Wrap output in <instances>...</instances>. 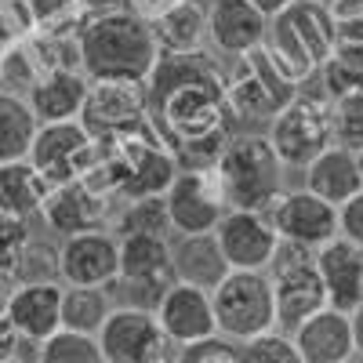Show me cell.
<instances>
[{
  "label": "cell",
  "mask_w": 363,
  "mask_h": 363,
  "mask_svg": "<svg viewBox=\"0 0 363 363\" xmlns=\"http://www.w3.org/2000/svg\"><path fill=\"white\" fill-rule=\"evenodd\" d=\"M149 91V128L178 157V167L215 164L229 142L236 120L225 102L222 62L203 51L160 55L145 80Z\"/></svg>",
  "instance_id": "1"
},
{
  "label": "cell",
  "mask_w": 363,
  "mask_h": 363,
  "mask_svg": "<svg viewBox=\"0 0 363 363\" xmlns=\"http://www.w3.org/2000/svg\"><path fill=\"white\" fill-rule=\"evenodd\" d=\"M77 51L87 80H149L160 58L153 22L135 8L84 18L77 29Z\"/></svg>",
  "instance_id": "2"
},
{
  "label": "cell",
  "mask_w": 363,
  "mask_h": 363,
  "mask_svg": "<svg viewBox=\"0 0 363 363\" xmlns=\"http://www.w3.org/2000/svg\"><path fill=\"white\" fill-rule=\"evenodd\" d=\"M211 167L218 174L229 207L269 211L287 189V167L265 138V131H233Z\"/></svg>",
  "instance_id": "3"
},
{
  "label": "cell",
  "mask_w": 363,
  "mask_h": 363,
  "mask_svg": "<svg viewBox=\"0 0 363 363\" xmlns=\"http://www.w3.org/2000/svg\"><path fill=\"white\" fill-rule=\"evenodd\" d=\"M265 55L277 62L298 87L309 84L323 58L335 51V26H330L323 0H291V4L269 18Z\"/></svg>",
  "instance_id": "4"
},
{
  "label": "cell",
  "mask_w": 363,
  "mask_h": 363,
  "mask_svg": "<svg viewBox=\"0 0 363 363\" xmlns=\"http://www.w3.org/2000/svg\"><path fill=\"white\" fill-rule=\"evenodd\" d=\"M222 84L236 128H265L298 91V84L272 62L262 44L244 55H233L222 66Z\"/></svg>",
  "instance_id": "5"
},
{
  "label": "cell",
  "mask_w": 363,
  "mask_h": 363,
  "mask_svg": "<svg viewBox=\"0 0 363 363\" xmlns=\"http://www.w3.org/2000/svg\"><path fill=\"white\" fill-rule=\"evenodd\" d=\"M265 138L272 142L287 171H301L320 149H327L335 142V113H330V99L323 95V87L301 84L265 124Z\"/></svg>",
  "instance_id": "6"
},
{
  "label": "cell",
  "mask_w": 363,
  "mask_h": 363,
  "mask_svg": "<svg viewBox=\"0 0 363 363\" xmlns=\"http://www.w3.org/2000/svg\"><path fill=\"white\" fill-rule=\"evenodd\" d=\"M116 258V280L109 284L113 301L157 309L160 294L174 284L171 269V236L160 233H124Z\"/></svg>",
  "instance_id": "7"
},
{
  "label": "cell",
  "mask_w": 363,
  "mask_h": 363,
  "mask_svg": "<svg viewBox=\"0 0 363 363\" xmlns=\"http://www.w3.org/2000/svg\"><path fill=\"white\" fill-rule=\"evenodd\" d=\"M211 306H215L218 330L236 342L277 327V294H272L269 269H229L211 291Z\"/></svg>",
  "instance_id": "8"
},
{
  "label": "cell",
  "mask_w": 363,
  "mask_h": 363,
  "mask_svg": "<svg viewBox=\"0 0 363 363\" xmlns=\"http://www.w3.org/2000/svg\"><path fill=\"white\" fill-rule=\"evenodd\" d=\"M265 269L272 280V294H277V327L280 330H294L306 316H313L316 309L327 306V291L316 272V262H313V247L280 240Z\"/></svg>",
  "instance_id": "9"
},
{
  "label": "cell",
  "mask_w": 363,
  "mask_h": 363,
  "mask_svg": "<svg viewBox=\"0 0 363 363\" xmlns=\"http://www.w3.org/2000/svg\"><path fill=\"white\" fill-rule=\"evenodd\" d=\"M77 120L95 142H113L145 128L149 124L145 80H91Z\"/></svg>",
  "instance_id": "10"
},
{
  "label": "cell",
  "mask_w": 363,
  "mask_h": 363,
  "mask_svg": "<svg viewBox=\"0 0 363 363\" xmlns=\"http://www.w3.org/2000/svg\"><path fill=\"white\" fill-rule=\"evenodd\" d=\"M102 363H167L174 359V342L164 335V327L153 309L124 306L116 301L106 323L99 327Z\"/></svg>",
  "instance_id": "11"
},
{
  "label": "cell",
  "mask_w": 363,
  "mask_h": 363,
  "mask_svg": "<svg viewBox=\"0 0 363 363\" xmlns=\"http://www.w3.org/2000/svg\"><path fill=\"white\" fill-rule=\"evenodd\" d=\"M164 203H167L171 233H211L229 207L211 164L178 167L171 186L164 189Z\"/></svg>",
  "instance_id": "12"
},
{
  "label": "cell",
  "mask_w": 363,
  "mask_h": 363,
  "mask_svg": "<svg viewBox=\"0 0 363 363\" xmlns=\"http://www.w3.org/2000/svg\"><path fill=\"white\" fill-rule=\"evenodd\" d=\"M29 160L33 167L58 186V182L84 178L99 160V142L87 135L80 120H48L37 124L33 145H29Z\"/></svg>",
  "instance_id": "13"
},
{
  "label": "cell",
  "mask_w": 363,
  "mask_h": 363,
  "mask_svg": "<svg viewBox=\"0 0 363 363\" xmlns=\"http://www.w3.org/2000/svg\"><path fill=\"white\" fill-rule=\"evenodd\" d=\"M116 196H109L106 189H99L91 178H73V182H58L51 186L37 207V215L44 218V225L51 233H80V229H102L109 225L113 211H116Z\"/></svg>",
  "instance_id": "14"
},
{
  "label": "cell",
  "mask_w": 363,
  "mask_h": 363,
  "mask_svg": "<svg viewBox=\"0 0 363 363\" xmlns=\"http://www.w3.org/2000/svg\"><path fill=\"white\" fill-rule=\"evenodd\" d=\"M269 222L280 233V240H291V244L316 251L330 236H338V207L306 186L284 189L277 196V203L269 207Z\"/></svg>",
  "instance_id": "15"
},
{
  "label": "cell",
  "mask_w": 363,
  "mask_h": 363,
  "mask_svg": "<svg viewBox=\"0 0 363 363\" xmlns=\"http://www.w3.org/2000/svg\"><path fill=\"white\" fill-rule=\"evenodd\" d=\"M211 233H215L229 269H265L280 244V233L272 229L269 211L247 207H225V215Z\"/></svg>",
  "instance_id": "16"
},
{
  "label": "cell",
  "mask_w": 363,
  "mask_h": 363,
  "mask_svg": "<svg viewBox=\"0 0 363 363\" xmlns=\"http://www.w3.org/2000/svg\"><path fill=\"white\" fill-rule=\"evenodd\" d=\"M116 258H120V240L109 225L69 233L58 244V280L109 287L116 280Z\"/></svg>",
  "instance_id": "17"
},
{
  "label": "cell",
  "mask_w": 363,
  "mask_h": 363,
  "mask_svg": "<svg viewBox=\"0 0 363 363\" xmlns=\"http://www.w3.org/2000/svg\"><path fill=\"white\" fill-rule=\"evenodd\" d=\"M287 335H291L301 363H349L356 356L352 320H349V313H342L335 306L316 309L294 330H287Z\"/></svg>",
  "instance_id": "18"
},
{
  "label": "cell",
  "mask_w": 363,
  "mask_h": 363,
  "mask_svg": "<svg viewBox=\"0 0 363 363\" xmlns=\"http://www.w3.org/2000/svg\"><path fill=\"white\" fill-rule=\"evenodd\" d=\"M313 262L327 291V306L352 313L363 301V247L345 236H330L313 251Z\"/></svg>",
  "instance_id": "19"
},
{
  "label": "cell",
  "mask_w": 363,
  "mask_h": 363,
  "mask_svg": "<svg viewBox=\"0 0 363 363\" xmlns=\"http://www.w3.org/2000/svg\"><path fill=\"white\" fill-rule=\"evenodd\" d=\"M153 313H157V320H160V327H164V335L174 342V349L186 345V342H193V338L211 335V330H218V323H215V306H211V291H203V287H196V284L174 280V284L160 294V301H157Z\"/></svg>",
  "instance_id": "20"
},
{
  "label": "cell",
  "mask_w": 363,
  "mask_h": 363,
  "mask_svg": "<svg viewBox=\"0 0 363 363\" xmlns=\"http://www.w3.org/2000/svg\"><path fill=\"white\" fill-rule=\"evenodd\" d=\"M269 18L251 0H211L207 4V44L218 55L233 58L265 40Z\"/></svg>",
  "instance_id": "21"
},
{
  "label": "cell",
  "mask_w": 363,
  "mask_h": 363,
  "mask_svg": "<svg viewBox=\"0 0 363 363\" xmlns=\"http://www.w3.org/2000/svg\"><path fill=\"white\" fill-rule=\"evenodd\" d=\"M62 280H33L11 291L4 316L22 338L44 342L51 330L62 327Z\"/></svg>",
  "instance_id": "22"
},
{
  "label": "cell",
  "mask_w": 363,
  "mask_h": 363,
  "mask_svg": "<svg viewBox=\"0 0 363 363\" xmlns=\"http://www.w3.org/2000/svg\"><path fill=\"white\" fill-rule=\"evenodd\" d=\"M87 84L91 80L84 69H48L26 87V102L40 124H48V120H77Z\"/></svg>",
  "instance_id": "23"
},
{
  "label": "cell",
  "mask_w": 363,
  "mask_h": 363,
  "mask_svg": "<svg viewBox=\"0 0 363 363\" xmlns=\"http://www.w3.org/2000/svg\"><path fill=\"white\" fill-rule=\"evenodd\" d=\"M171 269H174V280L215 291L218 280L229 272V262L215 233H178V240H171Z\"/></svg>",
  "instance_id": "24"
},
{
  "label": "cell",
  "mask_w": 363,
  "mask_h": 363,
  "mask_svg": "<svg viewBox=\"0 0 363 363\" xmlns=\"http://www.w3.org/2000/svg\"><path fill=\"white\" fill-rule=\"evenodd\" d=\"M306 171V189H313L316 196L330 200V203H342L349 200L356 189H363V178H359V164H356V153L338 142H330L327 149L301 167Z\"/></svg>",
  "instance_id": "25"
},
{
  "label": "cell",
  "mask_w": 363,
  "mask_h": 363,
  "mask_svg": "<svg viewBox=\"0 0 363 363\" xmlns=\"http://www.w3.org/2000/svg\"><path fill=\"white\" fill-rule=\"evenodd\" d=\"M149 22L160 55H189L207 48V8L200 0H174Z\"/></svg>",
  "instance_id": "26"
},
{
  "label": "cell",
  "mask_w": 363,
  "mask_h": 363,
  "mask_svg": "<svg viewBox=\"0 0 363 363\" xmlns=\"http://www.w3.org/2000/svg\"><path fill=\"white\" fill-rule=\"evenodd\" d=\"M48 189H51V182L33 167L29 157L0 164V207H8L11 215H22V218L37 215Z\"/></svg>",
  "instance_id": "27"
},
{
  "label": "cell",
  "mask_w": 363,
  "mask_h": 363,
  "mask_svg": "<svg viewBox=\"0 0 363 363\" xmlns=\"http://www.w3.org/2000/svg\"><path fill=\"white\" fill-rule=\"evenodd\" d=\"M37 124L40 120L33 116L26 95H18V91H0V164L29 157Z\"/></svg>",
  "instance_id": "28"
},
{
  "label": "cell",
  "mask_w": 363,
  "mask_h": 363,
  "mask_svg": "<svg viewBox=\"0 0 363 363\" xmlns=\"http://www.w3.org/2000/svg\"><path fill=\"white\" fill-rule=\"evenodd\" d=\"M116 306L109 287L95 284H66L62 287V327L84 330V335H99L109 309Z\"/></svg>",
  "instance_id": "29"
},
{
  "label": "cell",
  "mask_w": 363,
  "mask_h": 363,
  "mask_svg": "<svg viewBox=\"0 0 363 363\" xmlns=\"http://www.w3.org/2000/svg\"><path fill=\"white\" fill-rule=\"evenodd\" d=\"M109 229L116 236H124V233H160V236H171V218H167L164 193L120 200L116 211H113V218H109Z\"/></svg>",
  "instance_id": "30"
},
{
  "label": "cell",
  "mask_w": 363,
  "mask_h": 363,
  "mask_svg": "<svg viewBox=\"0 0 363 363\" xmlns=\"http://www.w3.org/2000/svg\"><path fill=\"white\" fill-rule=\"evenodd\" d=\"M316 77L327 99L363 91V44H335V51L316 69Z\"/></svg>",
  "instance_id": "31"
},
{
  "label": "cell",
  "mask_w": 363,
  "mask_h": 363,
  "mask_svg": "<svg viewBox=\"0 0 363 363\" xmlns=\"http://www.w3.org/2000/svg\"><path fill=\"white\" fill-rule=\"evenodd\" d=\"M37 363H102L99 335H84L73 327H58L40 342Z\"/></svg>",
  "instance_id": "32"
},
{
  "label": "cell",
  "mask_w": 363,
  "mask_h": 363,
  "mask_svg": "<svg viewBox=\"0 0 363 363\" xmlns=\"http://www.w3.org/2000/svg\"><path fill=\"white\" fill-rule=\"evenodd\" d=\"M29 26L40 37H77L84 26V4L80 0H26Z\"/></svg>",
  "instance_id": "33"
},
{
  "label": "cell",
  "mask_w": 363,
  "mask_h": 363,
  "mask_svg": "<svg viewBox=\"0 0 363 363\" xmlns=\"http://www.w3.org/2000/svg\"><path fill=\"white\" fill-rule=\"evenodd\" d=\"M240 363H301V359L287 330L269 327L262 335L240 342Z\"/></svg>",
  "instance_id": "34"
},
{
  "label": "cell",
  "mask_w": 363,
  "mask_h": 363,
  "mask_svg": "<svg viewBox=\"0 0 363 363\" xmlns=\"http://www.w3.org/2000/svg\"><path fill=\"white\" fill-rule=\"evenodd\" d=\"M18 284H33V280H58V247L44 244V240L29 236L18 262L11 265Z\"/></svg>",
  "instance_id": "35"
},
{
  "label": "cell",
  "mask_w": 363,
  "mask_h": 363,
  "mask_svg": "<svg viewBox=\"0 0 363 363\" xmlns=\"http://www.w3.org/2000/svg\"><path fill=\"white\" fill-rule=\"evenodd\" d=\"M174 359H182V363H240V342L222 335V330H211L203 338L178 345Z\"/></svg>",
  "instance_id": "36"
},
{
  "label": "cell",
  "mask_w": 363,
  "mask_h": 363,
  "mask_svg": "<svg viewBox=\"0 0 363 363\" xmlns=\"http://www.w3.org/2000/svg\"><path fill=\"white\" fill-rule=\"evenodd\" d=\"M330 113H335V142L359 153L363 149V91L330 99Z\"/></svg>",
  "instance_id": "37"
},
{
  "label": "cell",
  "mask_w": 363,
  "mask_h": 363,
  "mask_svg": "<svg viewBox=\"0 0 363 363\" xmlns=\"http://www.w3.org/2000/svg\"><path fill=\"white\" fill-rule=\"evenodd\" d=\"M330 26H335V44H363V0H323Z\"/></svg>",
  "instance_id": "38"
},
{
  "label": "cell",
  "mask_w": 363,
  "mask_h": 363,
  "mask_svg": "<svg viewBox=\"0 0 363 363\" xmlns=\"http://www.w3.org/2000/svg\"><path fill=\"white\" fill-rule=\"evenodd\" d=\"M33 236L29 233V218L22 215H11L8 207H0V265L11 269L26 247V240Z\"/></svg>",
  "instance_id": "39"
},
{
  "label": "cell",
  "mask_w": 363,
  "mask_h": 363,
  "mask_svg": "<svg viewBox=\"0 0 363 363\" xmlns=\"http://www.w3.org/2000/svg\"><path fill=\"white\" fill-rule=\"evenodd\" d=\"M29 33H33V26H29L26 0H0V55L26 40Z\"/></svg>",
  "instance_id": "40"
},
{
  "label": "cell",
  "mask_w": 363,
  "mask_h": 363,
  "mask_svg": "<svg viewBox=\"0 0 363 363\" xmlns=\"http://www.w3.org/2000/svg\"><path fill=\"white\" fill-rule=\"evenodd\" d=\"M40 342L33 338H22L18 330L11 327V320L0 313V363H11V359H37Z\"/></svg>",
  "instance_id": "41"
},
{
  "label": "cell",
  "mask_w": 363,
  "mask_h": 363,
  "mask_svg": "<svg viewBox=\"0 0 363 363\" xmlns=\"http://www.w3.org/2000/svg\"><path fill=\"white\" fill-rule=\"evenodd\" d=\"M338 236L363 247V189H356L349 200L338 203Z\"/></svg>",
  "instance_id": "42"
},
{
  "label": "cell",
  "mask_w": 363,
  "mask_h": 363,
  "mask_svg": "<svg viewBox=\"0 0 363 363\" xmlns=\"http://www.w3.org/2000/svg\"><path fill=\"white\" fill-rule=\"evenodd\" d=\"M84 4V15H109V11H120V8H131L128 0H80Z\"/></svg>",
  "instance_id": "43"
},
{
  "label": "cell",
  "mask_w": 363,
  "mask_h": 363,
  "mask_svg": "<svg viewBox=\"0 0 363 363\" xmlns=\"http://www.w3.org/2000/svg\"><path fill=\"white\" fill-rule=\"evenodd\" d=\"M349 320H352V345H356V356L352 359H363V301L349 313Z\"/></svg>",
  "instance_id": "44"
},
{
  "label": "cell",
  "mask_w": 363,
  "mask_h": 363,
  "mask_svg": "<svg viewBox=\"0 0 363 363\" xmlns=\"http://www.w3.org/2000/svg\"><path fill=\"white\" fill-rule=\"evenodd\" d=\"M18 287V280H15V272L11 269H4L0 265V313L8 309V298H11V291Z\"/></svg>",
  "instance_id": "45"
},
{
  "label": "cell",
  "mask_w": 363,
  "mask_h": 363,
  "mask_svg": "<svg viewBox=\"0 0 363 363\" xmlns=\"http://www.w3.org/2000/svg\"><path fill=\"white\" fill-rule=\"evenodd\" d=\"M128 4H131L135 11H142V15H149V18H153V15H160L164 8H171L174 0H128Z\"/></svg>",
  "instance_id": "46"
},
{
  "label": "cell",
  "mask_w": 363,
  "mask_h": 363,
  "mask_svg": "<svg viewBox=\"0 0 363 363\" xmlns=\"http://www.w3.org/2000/svg\"><path fill=\"white\" fill-rule=\"evenodd\" d=\"M251 4H255V8H258L265 18H272V15H280V11L291 4V0H251Z\"/></svg>",
  "instance_id": "47"
},
{
  "label": "cell",
  "mask_w": 363,
  "mask_h": 363,
  "mask_svg": "<svg viewBox=\"0 0 363 363\" xmlns=\"http://www.w3.org/2000/svg\"><path fill=\"white\" fill-rule=\"evenodd\" d=\"M356 164H359V178H363V149H359V153H356Z\"/></svg>",
  "instance_id": "48"
}]
</instances>
